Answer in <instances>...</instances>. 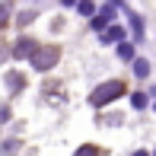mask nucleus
<instances>
[{
  "label": "nucleus",
  "mask_w": 156,
  "mask_h": 156,
  "mask_svg": "<svg viewBox=\"0 0 156 156\" xmlns=\"http://www.w3.org/2000/svg\"><path fill=\"white\" fill-rule=\"evenodd\" d=\"M121 93H127V86L121 80H108V83H102V86H96V93L89 96V102L93 105H108L112 99H118Z\"/></svg>",
  "instance_id": "1"
},
{
  "label": "nucleus",
  "mask_w": 156,
  "mask_h": 156,
  "mask_svg": "<svg viewBox=\"0 0 156 156\" xmlns=\"http://www.w3.org/2000/svg\"><path fill=\"white\" fill-rule=\"evenodd\" d=\"M61 58V51L54 45H45V48H35V54H32V67L35 70H51L54 64H58Z\"/></svg>",
  "instance_id": "2"
},
{
  "label": "nucleus",
  "mask_w": 156,
  "mask_h": 156,
  "mask_svg": "<svg viewBox=\"0 0 156 156\" xmlns=\"http://www.w3.org/2000/svg\"><path fill=\"white\" fill-rule=\"evenodd\" d=\"M112 16H115V10H112V6H105V10L93 19V26H96V29H102V26H108V23H112Z\"/></svg>",
  "instance_id": "3"
},
{
  "label": "nucleus",
  "mask_w": 156,
  "mask_h": 156,
  "mask_svg": "<svg viewBox=\"0 0 156 156\" xmlns=\"http://www.w3.org/2000/svg\"><path fill=\"white\" fill-rule=\"evenodd\" d=\"M121 38H124V29H121V26H112V29L102 35V41H105V45H108V41H121Z\"/></svg>",
  "instance_id": "4"
},
{
  "label": "nucleus",
  "mask_w": 156,
  "mask_h": 156,
  "mask_svg": "<svg viewBox=\"0 0 156 156\" xmlns=\"http://www.w3.org/2000/svg\"><path fill=\"white\" fill-rule=\"evenodd\" d=\"M134 73H137V76H150V61L137 58V61H134Z\"/></svg>",
  "instance_id": "5"
},
{
  "label": "nucleus",
  "mask_w": 156,
  "mask_h": 156,
  "mask_svg": "<svg viewBox=\"0 0 156 156\" xmlns=\"http://www.w3.org/2000/svg\"><path fill=\"white\" fill-rule=\"evenodd\" d=\"M23 54H35L32 38H23V45H16V58H23Z\"/></svg>",
  "instance_id": "6"
},
{
  "label": "nucleus",
  "mask_w": 156,
  "mask_h": 156,
  "mask_svg": "<svg viewBox=\"0 0 156 156\" xmlns=\"http://www.w3.org/2000/svg\"><path fill=\"white\" fill-rule=\"evenodd\" d=\"M73 156H102V150H99V147H93V144H83Z\"/></svg>",
  "instance_id": "7"
},
{
  "label": "nucleus",
  "mask_w": 156,
  "mask_h": 156,
  "mask_svg": "<svg viewBox=\"0 0 156 156\" xmlns=\"http://www.w3.org/2000/svg\"><path fill=\"white\" fill-rule=\"evenodd\" d=\"M131 105H134V108H144V105H147V93H134L131 96Z\"/></svg>",
  "instance_id": "8"
},
{
  "label": "nucleus",
  "mask_w": 156,
  "mask_h": 156,
  "mask_svg": "<svg viewBox=\"0 0 156 156\" xmlns=\"http://www.w3.org/2000/svg\"><path fill=\"white\" fill-rule=\"evenodd\" d=\"M80 13H83V16H93V13H96V6L89 3V0H80Z\"/></svg>",
  "instance_id": "9"
},
{
  "label": "nucleus",
  "mask_w": 156,
  "mask_h": 156,
  "mask_svg": "<svg viewBox=\"0 0 156 156\" xmlns=\"http://www.w3.org/2000/svg\"><path fill=\"white\" fill-rule=\"evenodd\" d=\"M118 54H121L124 61H131V58H134V48H131V45H121V48H118Z\"/></svg>",
  "instance_id": "10"
},
{
  "label": "nucleus",
  "mask_w": 156,
  "mask_h": 156,
  "mask_svg": "<svg viewBox=\"0 0 156 156\" xmlns=\"http://www.w3.org/2000/svg\"><path fill=\"white\" fill-rule=\"evenodd\" d=\"M6 83H10L13 89H19V86H23V76H16V73H10V76H6Z\"/></svg>",
  "instance_id": "11"
},
{
  "label": "nucleus",
  "mask_w": 156,
  "mask_h": 156,
  "mask_svg": "<svg viewBox=\"0 0 156 156\" xmlns=\"http://www.w3.org/2000/svg\"><path fill=\"white\" fill-rule=\"evenodd\" d=\"M131 26H134V35L140 38V35H144V26H140V19H137V16H131Z\"/></svg>",
  "instance_id": "12"
},
{
  "label": "nucleus",
  "mask_w": 156,
  "mask_h": 156,
  "mask_svg": "<svg viewBox=\"0 0 156 156\" xmlns=\"http://www.w3.org/2000/svg\"><path fill=\"white\" fill-rule=\"evenodd\" d=\"M61 3H67V6H70V3H76V0H61Z\"/></svg>",
  "instance_id": "13"
}]
</instances>
